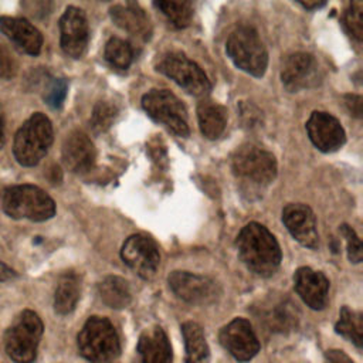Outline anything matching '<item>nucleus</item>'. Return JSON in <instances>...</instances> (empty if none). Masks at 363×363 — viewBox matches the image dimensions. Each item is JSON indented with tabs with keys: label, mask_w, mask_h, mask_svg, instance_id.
<instances>
[{
	"label": "nucleus",
	"mask_w": 363,
	"mask_h": 363,
	"mask_svg": "<svg viewBox=\"0 0 363 363\" xmlns=\"http://www.w3.org/2000/svg\"><path fill=\"white\" fill-rule=\"evenodd\" d=\"M237 248L245 267L259 277L272 275L281 264V248L272 233L258 223H250L237 237Z\"/></svg>",
	"instance_id": "obj_1"
},
{
	"label": "nucleus",
	"mask_w": 363,
	"mask_h": 363,
	"mask_svg": "<svg viewBox=\"0 0 363 363\" xmlns=\"http://www.w3.org/2000/svg\"><path fill=\"white\" fill-rule=\"evenodd\" d=\"M3 211L14 220L45 221L54 217L55 203L48 193L34 184H16L4 189L1 196Z\"/></svg>",
	"instance_id": "obj_2"
},
{
	"label": "nucleus",
	"mask_w": 363,
	"mask_h": 363,
	"mask_svg": "<svg viewBox=\"0 0 363 363\" xmlns=\"http://www.w3.org/2000/svg\"><path fill=\"white\" fill-rule=\"evenodd\" d=\"M52 140L54 130L51 121L44 113L34 112L14 135V159L21 166H35L47 155Z\"/></svg>",
	"instance_id": "obj_3"
},
{
	"label": "nucleus",
	"mask_w": 363,
	"mask_h": 363,
	"mask_svg": "<svg viewBox=\"0 0 363 363\" xmlns=\"http://www.w3.org/2000/svg\"><path fill=\"white\" fill-rule=\"evenodd\" d=\"M43 330V320L34 311H21L3 335L7 356L16 363H33Z\"/></svg>",
	"instance_id": "obj_4"
},
{
	"label": "nucleus",
	"mask_w": 363,
	"mask_h": 363,
	"mask_svg": "<svg viewBox=\"0 0 363 363\" xmlns=\"http://www.w3.org/2000/svg\"><path fill=\"white\" fill-rule=\"evenodd\" d=\"M78 350L89 363H108L121 353L119 336L109 319L91 316L77 337Z\"/></svg>",
	"instance_id": "obj_5"
},
{
	"label": "nucleus",
	"mask_w": 363,
	"mask_h": 363,
	"mask_svg": "<svg viewBox=\"0 0 363 363\" xmlns=\"http://www.w3.org/2000/svg\"><path fill=\"white\" fill-rule=\"evenodd\" d=\"M225 51L240 69L254 77L264 75L268 65V52L252 27L240 26L231 31Z\"/></svg>",
	"instance_id": "obj_6"
},
{
	"label": "nucleus",
	"mask_w": 363,
	"mask_h": 363,
	"mask_svg": "<svg viewBox=\"0 0 363 363\" xmlns=\"http://www.w3.org/2000/svg\"><path fill=\"white\" fill-rule=\"evenodd\" d=\"M231 167L237 179L252 187H265L277 176L274 155L252 143L242 145L234 152Z\"/></svg>",
	"instance_id": "obj_7"
},
{
	"label": "nucleus",
	"mask_w": 363,
	"mask_h": 363,
	"mask_svg": "<svg viewBox=\"0 0 363 363\" xmlns=\"http://www.w3.org/2000/svg\"><path fill=\"white\" fill-rule=\"evenodd\" d=\"M142 106L156 122L166 125L179 136L189 135L187 111L180 99L169 89H152L142 98Z\"/></svg>",
	"instance_id": "obj_8"
},
{
	"label": "nucleus",
	"mask_w": 363,
	"mask_h": 363,
	"mask_svg": "<svg viewBox=\"0 0 363 363\" xmlns=\"http://www.w3.org/2000/svg\"><path fill=\"white\" fill-rule=\"evenodd\" d=\"M157 69L189 94L201 96L211 89V84L201 67L180 51H170L162 55L157 62Z\"/></svg>",
	"instance_id": "obj_9"
},
{
	"label": "nucleus",
	"mask_w": 363,
	"mask_h": 363,
	"mask_svg": "<svg viewBox=\"0 0 363 363\" xmlns=\"http://www.w3.org/2000/svg\"><path fill=\"white\" fill-rule=\"evenodd\" d=\"M173 294L191 305H207L218 299L221 291L218 284L206 275L187 271H173L167 278Z\"/></svg>",
	"instance_id": "obj_10"
},
{
	"label": "nucleus",
	"mask_w": 363,
	"mask_h": 363,
	"mask_svg": "<svg viewBox=\"0 0 363 363\" xmlns=\"http://www.w3.org/2000/svg\"><path fill=\"white\" fill-rule=\"evenodd\" d=\"M121 257L123 262L143 279H150L160 264L156 242L143 234H133L126 238L121 250Z\"/></svg>",
	"instance_id": "obj_11"
},
{
	"label": "nucleus",
	"mask_w": 363,
	"mask_h": 363,
	"mask_svg": "<svg viewBox=\"0 0 363 363\" xmlns=\"http://www.w3.org/2000/svg\"><path fill=\"white\" fill-rule=\"evenodd\" d=\"M281 79L289 92L316 86L320 79V68L313 55L308 52H295L288 55L281 68Z\"/></svg>",
	"instance_id": "obj_12"
},
{
	"label": "nucleus",
	"mask_w": 363,
	"mask_h": 363,
	"mask_svg": "<svg viewBox=\"0 0 363 363\" xmlns=\"http://www.w3.org/2000/svg\"><path fill=\"white\" fill-rule=\"evenodd\" d=\"M221 346L238 362H248L259 352V340L247 319L237 318L218 335Z\"/></svg>",
	"instance_id": "obj_13"
},
{
	"label": "nucleus",
	"mask_w": 363,
	"mask_h": 363,
	"mask_svg": "<svg viewBox=\"0 0 363 363\" xmlns=\"http://www.w3.org/2000/svg\"><path fill=\"white\" fill-rule=\"evenodd\" d=\"M60 34L62 51L72 58L82 57L89 38L88 20L84 10L68 6L60 18Z\"/></svg>",
	"instance_id": "obj_14"
},
{
	"label": "nucleus",
	"mask_w": 363,
	"mask_h": 363,
	"mask_svg": "<svg viewBox=\"0 0 363 363\" xmlns=\"http://www.w3.org/2000/svg\"><path fill=\"white\" fill-rule=\"evenodd\" d=\"M306 132L311 142L325 153L337 150L346 140L340 122L328 112H312L306 122Z\"/></svg>",
	"instance_id": "obj_15"
},
{
	"label": "nucleus",
	"mask_w": 363,
	"mask_h": 363,
	"mask_svg": "<svg viewBox=\"0 0 363 363\" xmlns=\"http://www.w3.org/2000/svg\"><path fill=\"white\" fill-rule=\"evenodd\" d=\"M282 221L291 235L303 247L316 248L319 245L316 218L306 204L292 203L285 206L282 210Z\"/></svg>",
	"instance_id": "obj_16"
},
{
	"label": "nucleus",
	"mask_w": 363,
	"mask_h": 363,
	"mask_svg": "<svg viewBox=\"0 0 363 363\" xmlns=\"http://www.w3.org/2000/svg\"><path fill=\"white\" fill-rule=\"evenodd\" d=\"M62 162L65 167L74 173L88 172L96 157V152L89 136L81 130H72L62 143Z\"/></svg>",
	"instance_id": "obj_17"
},
{
	"label": "nucleus",
	"mask_w": 363,
	"mask_h": 363,
	"mask_svg": "<svg viewBox=\"0 0 363 363\" xmlns=\"http://www.w3.org/2000/svg\"><path fill=\"white\" fill-rule=\"evenodd\" d=\"M295 291L301 299L312 309L320 311L328 305L329 281L320 272L309 267L298 268L294 275Z\"/></svg>",
	"instance_id": "obj_18"
},
{
	"label": "nucleus",
	"mask_w": 363,
	"mask_h": 363,
	"mask_svg": "<svg viewBox=\"0 0 363 363\" xmlns=\"http://www.w3.org/2000/svg\"><path fill=\"white\" fill-rule=\"evenodd\" d=\"M0 30L21 51L30 55H38L43 47V34L28 20L23 17L1 16Z\"/></svg>",
	"instance_id": "obj_19"
},
{
	"label": "nucleus",
	"mask_w": 363,
	"mask_h": 363,
	"mask_svg": "<svg viewBox=\"0 0 363 363\" xmlns=\"http://www.w3.org/2000/svg\"><path fill=\"white\" fill-rule=\"evenodd\" d=\"M111 17L118 27L128 31L130 35L143 41L149 40L152 34V24L146 13L138 4H115L111 7Z\"/></svg>",
	"instance_id": "obj_20"
},
{
	"label": "nucleus",
	"mask_w": 363,
	"mask_h": 363,
	"mask_svg": "<svg viewBox=\"0 0 363 363\" xmlns=\"http://www.w3.org/2000/svg\"><path fill=\"white\" fill-rule=\"evenodd\" d=\"M142 363H172V346L160 326L142 332L136 347Z\"/></svg>",
	"instance_id": "obj_21"
},
{
	"label": "nucleus",
	"mask_w": 363,
	"mask_h": 363,
	"mask_svg": "<svg viewBox=\"0 0 363 363\" xmlns=\"http://www.w3.org/2000/svg\"><path fill=\"white\" fill-rule=\"evenodd\" d=\"M258 319L262 320L267 329L271 332L285 333L296 328L298 312L289 301L281 299L272 305H268V308H264V312Z\"/></svg>",
	"instance_id": "obj_22"
},
{
	"label": "nucleus",
	"mask_w": 363,
	"mask_h": 363,
	"mask_svg": "<svg viewBox=\"0 0 363 363\" xmlns=\"http://www.w3.org/2000/svg\"><path fill=\"white\" fill-rule=\"evenodd\" d=\"M79 294H81L79 277L72 271L64 272L58 279L55 294H54L55 312L60 315L71 313L77 306Z\"/></svg>",
	"instance_id": "obj_23"
},
{
	"label": "nucleus",
	"mask_w": 363,
	"mask_h": 363,
	"mask_svg": "<svg viewBox=\"0 0 363 363\" xmlns=\"http://www.w3.org/2000/svg\"><path fill=\"white\" fill-rule=\"evenodd\" d=\"M197 118L200 130L207 139H217L227 125V112L224 106L211 101H203L199 104Z\"/></svg>",
	"instance_id": "obj_24"
},
{
	"label": "nucleus",
	"mask_w": 363,
	"mask_h": 363,
	"mask_svg": "<svg viewBox=\"0 0 363 363\" xmlns=\"http://www.w3.org/2000/svg\"><path fill=\"white\" fill-rule=\"evenodd\" d=\"M182 333L186 346V363H207L210 349L204 337V332L196 322H184Z\"/></svg>",
	"instance_id": "obj_25"
},
{
	"label": "nucleus",
	"mask_w": 363,
	"mask_h": 363,
	"mask_svg": "<svg viewBox=\"0 0 363 363\" xmlns=\"http://www.w3.org/2000/svg\"><path fill=\"white\" fill-rule=\"evenodd\" d=\"M98 294L102 302L113 309L126 308L132 301L129 284L121 278L109 275L98 284Z\"/></svg>",
	"instance_id": "obj_26"
},
{
	"label": "nucleus",
	"mask_w": 363,
	"mask_h": 363,
	"mask_svg": "<svg viewBox=\"0 0 363 363\" xmlns=\"http://www.w3.org/2000/svg\"><path fill=\"white\" fill-rule=\"evenodd\" d=\"M335 330L353 342L357 347L363 345V315L360 312L350 311L343 306L339 313V320L335 325Z\"/></svg>",
	"instance_id": "obj_27"
},
{
	"label": "nucleus",
	"mask_w": 363,
	"mask_h": 363,
	"mask_svg": "<svg viewBox=\"0 0 363 363\" xmlns=\"http://www.w3.org/2000/svg\"><path fill=\"white\" fill-rule=\"evenodd\" d=\"M155 7H157L177 28H184L191 21L193 4L190 1H156Z\"/></svg>",
	"instance_id": "obj_28"
},
{
	"label": "nucleus",
	"mask_w": 363,
	"mask_h": 363,
	"mask_svg": "<svg viewBox=\"0 0 363 363\" xmlns=\"http://www.w3.org/2000/svg\"><path fill=\"white\" fill-rule=\"evenodd\" d=\"M105 58L112 67L126 69L132 64L133 50L129 43L112 37L105 45Z\"/></svg>",
	"instance_id": "obj_29"
},
{
	"label": "nucleus",
	"mask_w": 363,
	"mask_h": 363,
	"mask_svg": "<svg viewBox=\"0 0 363 363\" xmlns=\"http://www.w3.org/2000/svg\"><path fill=\"white\" fill-rule=\"evenodd\" d=\"M116 116V108L109 102H98L91 115V128L94 132L106 130Z\"/></svg>",
	"instance_id": "obj_30"
},
{
	"label": "nucleus",
	"mask_w": 363,
	"mask_h": 363,
	"mask_svg": "<svg viewBox=\"0 0 363 363\" xmlns=\"http://www.w3.org/2000/svg\"><path fill=\"white\" fill-rule=\"evenodd\" d=\"M345 24L349 33L357 40L362 41L363 37V3L352 1L345 13Z\"/></svg>",
	"instance_id": "obj_31"
},
{
	"label": "nucleus",
	"mask_w": 363,
	"mask_h": 363,
	"mask_svg": "<svg viewBox=\"0 0 363 363\" xmlns=\"http://www.w3.org/2000/svg\"><path fill=\"white\" fill-rule=\"evenodd\" d=\"M67 89H68V85H67V81L64 78H54L48 84L45 92H44L45 104L50 108H54V109L61 108L62 102L67 96Z\"/></svg>",
	"instance_id": "obj_32"
},
{
	"label": "nucleus",
	"mask_w": 363,
	"mask_h": 363,
	"mask_svg": "<svg viewBox=\"0 0 363 363\" xmlns=\"http://www.w3.org/2000/svg\"><path fill=\"white\" fill-rule=\"evenodd\" d=\"M340 233L343 234V237L346 238V244H347V255H349V259L354 264L360 262L362 261V244H360V238L357 237L356 231L343 224L340 227Z\"/></svg>",
	"instance_id": "obj_33"
},
{
	"label": "nucleus",
	"mask_w": 363,
	"mask_h": 363,
	"mask_svg": "<svg viewBox=\"0 0 363 363\" xmlns=\"http://www.w3.org/2000/svg\"><path fill=\"white\" fill-rule=\"evenodd\" d=\"M17 72V61L9 47L0 44V77L10 79Z\"/></svg>",
	"instance_id": "obj_34"
},
{
	"label": "nucleus",
	"mask_w": 363,
	"mask_h": 363,
	"mask_svg": "<svg viewBox=\"0 0 363 363\" xmlns=\"http://www.w3.org/2000/svg\"><path fill=\"white\" fill-rule=\"evenodd\" d=\"M241 118H242V123L247 128H252L257 126L259 123L261 119V112L251 104H242L241 105Z\"/></svg>",
	"instance_id": "obj_35"
},
{
	"label": "nucleus",
	"mask_w": 363,
	"mask_h": 363,
	"mask_svg": "<svg viewBox=\"0 0 363 363\" xmlns=\"http://www.w3.org/2000/svg\"><path fill=\"white\" fill-rule=\"evenodd\" d=\"M346 106L350 112V115L360 118L362 116V96L359 95H346L345 98Z\"/></svg>",
	"instance_id": "obj_36"
},
{
	"label": "nucleus",
	"mask_w": 363,
	"mask_h": 363,
	"mask_svg": "<svg viewBox=\"0 0 363 363\" xmlns=\"http://www.w3.org/2000/svg\"><path fill=\"white\" fill-rule=\"evenodd\" d=\"M325 362L326 363H353V360L342 350L330 349L325 353Z\"/></svg>",
	"instance_id": "obj_37"
},
{
	"label": "nucleus",
	"mask_w": 363,
	"mask_h": 363,
	"mask_svg": "<svg viewBox=\"0 0 363 363\" xmlns=\"http://www.w3.org/2000/svg\"><path fill=\"white\" fill-rule=\"evenodd\" d=\"M16 277V271L11 269L7 264H4L1 259H0V282L1 281H9L11 278Z\"/></svg>",
	"instance_id": "obj_38"
},
{
	"label": "nucleus",
	"mask_w": 363,
	"mask_h": 363,
	"mask_svg": "<svg viewBox=\"0 0 363 363\" xmlns=\"http://www.w3.org/2000/svg\"><path fill=\"white\" fill-rule=\"evenodd\" d=\"M325 1H301V6H303L306 10H315L319 7H323Z\"/></svg>",
	"instance_id": "obj_39"
},
{
	"label": "nucleus",
	"mask_w": 363,
	"mask_h": 363,
	"mask_svg": "<svg viewBox=\"0 0 363 363\" xmlns=\"http://www.w3.org/2000/svg\"><path fill=\"white\" fill-rule=\"evenodd\" d=\"M3 145H4V118L0 111V149L3 147Z\"/></svg>",
	"instance_id": "obj_40"
}]
</instances>
